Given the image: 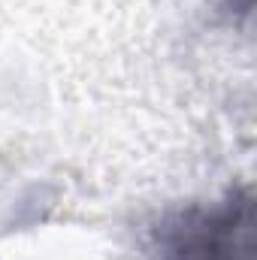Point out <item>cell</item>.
I'll return each mask as SVG.
<instances>
[{"label":"cell","mask_w":257,"mask_h":260,"mask_svg":"<svg viewBox=\"0 0 257 260\" xmlns=\"http://www.w3.org/2000/svg\"><path fill=\"white\" fill-rule=\"evenodd\" d=\"M164 260H251V197L230 194L215 209L179 215L160 233Z\"/></svg>","instance_id":"obj_1"}]
</instances>
